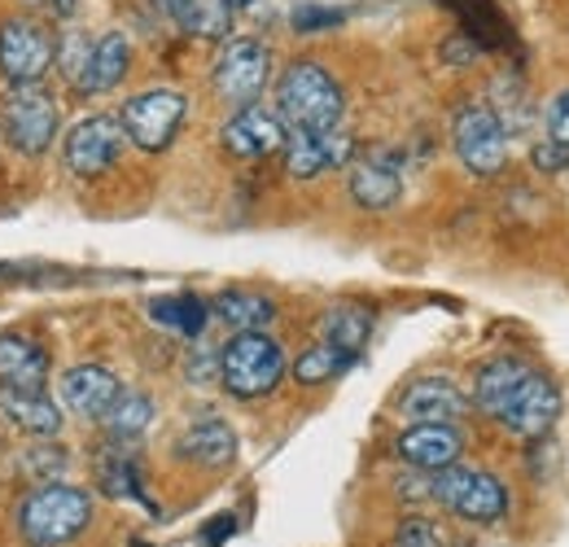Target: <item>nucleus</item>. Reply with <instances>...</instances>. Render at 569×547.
I'll list each match as a JSON object with an SVG mask.
<instances>
[{
  "label": "nucleus",
  "instance_id": "1",
  "mask_svg": "<svg viewBox=\"0 0 569 547\" xmlns=\"http://www.w3.org/2000/svg\"><path fill=\"white\" fill-rule=\"evenodd\" d=\"M473 404L517 438H543L561 416L557 386L539 368H530L521 359H508V355L478 368Z\"/></svg>",
  "mask_w": 569,
  "mask_h": 547
},
{
  "label": "nucleus",
  "instance_id": "33",
  "mask_svg": "<svg viewBox=\"0 0 569 547\" xmlns=\"http://www.w3.org/2000/svg\"><path fill=\"white\" fill-rule=\"evenodd\" d=\"M338 18H342L338 9H298V13H293V27L311 31V27H333Z\"/></svg>",
  "mask_w": 569,
  "mask_h": 547
},
{
  "label": "nucleus",
  "instance_id": "7",
  "mask_svg": "<svg viewBox=\"0 0 569 547\" xmlns=\"http://www.w3.org/2000/svg\"><path fill=\"white\" fill-rule=\"evenodd\" d=\"M184 115H189V97L180 88H144L123 106L119 123H123V137L132 140L137 149L162 153L171 140L180 137Z\"/></svg>",
  "mask_w": 569,
  "mask_h": 547
},
{
  "label": "nucleus",
  "instance_id": "11",
  "mask_svg": "<svg viewBox=\"0 0 569 547\" xmlns=\"http://www.w3.org/2000/svg\"><path fill=\"white\" fill-rule=\"evenodd\" d=\"M119 149H123V123L110 119V115H88L67 132L62 158H67V167L74 176L97 180L119 162Z\"/></svg>",
  "mask_w": 569,
  "mask_h": 547
},
{
  "label": "nucleus",
  "instance_id": "23",
  "mask_svg": "<svg viewBox=\"0 0 569 547\" xmlns=\"http://www.w3.org/2000/svg\"><path fill=\"white\" fill-rule=\"evenodd\" d=\"M372 338V311L368 307H359V302H338L333 311H325V320H320V342L338 346V350H347V355H356L368 346Z\"/></svg>",
  "mask_w": 569,
  "mask_h": 547
},
{
  "label": "nucleus",
  "instance_id": "32",
  "mask_svg": "<svg viewBox=\"0 0 569 547\" xmlns=\"http://www.w3.org/2000/svg\"><path fill=\"white\" fill-rule=\"evenodd\" d=\"M535 167L539 171H566L569 167V149H561V145H535Z\"/></svg>",
  "mask_w": 569,
  "mask_h": 547
},
{
  "label": "nucleus",
  "instance_id": "6",
  "mask_svg": "<svg viewBox=\"0 0 569 547\" xmlns=\"http://www.w3.org/2000/svg\"><path fill=\"white\" fill-rule=\"evenodd\" d=\"M58 101L40 88V83H9L4 101H0V128L9 145L27 158H40L53 149V137H58Z\"/></svg>",
  "mask_w": 569,
  "mask_h": 547
},
{
  "label": "nucleus",
  "instance_id": "26",
  "mask_svg": "<svg viewBox=\"0 0 569 547\" xmlns=\"http://www.w3.org/2000/svg\"><path fill=\"white\" fill-rule=\"evenodd\" d=\"M351 364H356V355H347V350H338V346H329V342H316L311 350H302V355L293 359L289 377H293L298 386H325V381L342 377Z\"/></svg>",
  "mask_w": 569,
  "mask_h": 547
},
{
  "label": "nucleus",
  "instance_id": "29",
  "mask_svg": "<svg viewBox=\"0 0 569 547\" xmlns=\"http://www.w3.org/2000/svg\"><path fill=\"white\" fill-rule=\"evenodd\" d=\"M88 53H92V40L88 36H62L58 40V58H53V67L62 70L71 83H79V74L88 67Z\"/></svg>",
  "mask_w": 569,
  "mask_h": 547
},
{
  "label": "nucleus",
  "instance_id": "30",
  "mask_svg": "<svg viewBox=\"0 0 569 547\" xmlns=\"http://www.w3.org/2000/svg\"><path fill=\"white\" fill-rule=\"evenodd\" d=\"M390 547H442V530H438L429 517H408V521L395 530Z\"/></svg>",
  "mask_w": 569,
  "mask_h": 547
},
{
  "label": "nucleus",
  "instance_id": "5",
  "mask_svg": "<svg viewBox=\"0 0 569 547\" xmlns=\"http://www.w3.org/2000/svg\"><path fill=\"white\" fill-rule=\"evenodd\" d=\"M429 499H438L447 513H456L460 521H473V526H499L503 513H508V486L496 474H482V469H438L429 478Z\"/></svg>",
  "mask_w": 569,
  "mask_h": 547
},
{
  "label": "nucleus",
  "instance_id": "18",
  "mask_svg": "<svg viewBox=\"0 0 569 547\" xmlns=\"http://www.w3.org/2000/svg\"><path fill=\"white\" fill-rule=\"evenodd\" d=\"M123 395L119 377L101 364H74L71 372L62 377V404L88 420H101L106 411L114 408V399Z\"/></svg>",
  "mask_w": 569,
  "mask_h": 547
},
{
  "label": "nucleus",
  "instance_id": "20",
  "mask_svg": "<svg viewBox=\"0 0 569 547\" xmlns=\"http://www.w3.org/2000/svg\"><path fill=\"white\" fill-rule=\"evenodd\" d=\"M184 460H193V465H202V469H219V465H228L232 456H237V434L223 425V420H198V425H189L184 434H180V447H176Z\"/></svg>",
  "mask_w": 569,
  "mask_h": 547
},
{
  "label": "nucleus",
  "instance_id": "8",
  "mask_svg": "<svg viewBox=\"0 0 569 547\" xmlns=\"http://www.w3.org/2000/svg\"><path fill=\"white\" fill-rule=\"evenodd\" d=\"M268 74H272V53L263 40H250V36H237L219 49L211 70L214 92L228 101V106H254L268 88Z\"/></svg>",
  "mask_w": 569,
  "mask_h": 547
},
{
  "label": "nucleus",
  "instance_id": "10",
  "mask_svg": "<svg viewBox=\"0 0 569 547\" xmlns=\"http://www.w3.org/2000/svg\"><path fill=\"white\" fill-rule=\"evenodd\" d=\"M58 58V36L36 18L0 22V74L9 83H40Z\"/></svg>",
  "mask_w": 569,
  "mask_h": 547
},
{
  "label": "nucleus",
  "instance_id": "31",
  "mask_svg": "<svg viewBox=\"0 0 569 547\" xmlns=\"http://www.w3.org/2000/svg\"><path fill=\"white\" fill-rule=\"evenodd\" d=\"M548 140L569 149V88L548 106Z\"/></svg>",
  "mask_w": 569,
  "mask_h": 547
},
{
  "label": "nucleus",
  "instance_id": "21",
  "mask_svg": "<svg viewBox=\"0 0 569 547\" xmlns=\"http://www.w3.org/2000/svg\"><path fill=\"white\" fill-rule=\"evenodd\" d=\"M158 9L189 36H202V40H219L228 36L232 27V9L223 0H158Z\"/></svg>",
  "mask_w": 569,
  "mask_h": 547
},
{
  "label": "nucleus",
  "instance_id": "16",
  "mask_svg": "<svg viewBox=\"0 0 569 547\" xmlns=\"http://www.w3.org/2000/svg\"><path fill=\"white\" fill-rule=\"evenodd\" d=\"M460 451H465V434L456 425H408L399 434V456L426 474L460 465Z\"/></svg>",
  "mask_w": 569,
  "mask_h": 547
},
{
  "label": "nucleus",
  "instance_id": "17",
  "mask_svg": "<svg viewBox=\"0 0 569 547\" xmlns=\"http://www.w3.org/2000/svg\"><path fill=\"white\" fill-rule=\"evenodd\" d=\"M399 411L412 425H456L469 411V399L447 377H421L399 395Z\"/></svg>",
  "mask_w": 569,
  "mask_h": 547
},
{
  "label": "nucleus",
  "instance_id": "19",
  "mask_svg": "<svg viewBox=\"0 0 569 547\" xmlns=\"http://www.w3.org/2000/svg\"><path fill=\"white\" fill-rule=\"evenodd\" d=\"M132 67V44L123 31H106L101 40H92V53H88V67L79 74V92L88 97H101V92H114L123 83V74Z\"/></svg>",
  "mask_w": 569,
  "mask_h": 547
},
{
  "label": "nucleus",
  "instance_id": "25",
  "mask_svg": "<svg viewBox=\"0 0 569 547\" xmlns=\"http://www.w3.org/2000/svg\"><path fill=\"white\" fill-rule=\"evenodd\" d=\"M0 408H4V416H9L18 429H27V434H58V429H62V408H58L53 399H44V390H40V395L0 390Z\"/></svg>",
  "mask_w": 569,
  "mask_h": 547
},
{
  "label": "nucleus",
  "instance_id": "34",
  "mask_svg": "<svg viewBox=\"0 0 569 547\" xmlns=\"http://www.w3.org/2000/svg\"><path fill=\"white\" fill-rule=\"evenodd\" d=\"M40 4H44L49 13H58V18H71L74 4H79V0H40Z\"/></svg>",
  "mask_w": 569,
  "mask_h": 547
},
{
  "label": "nucleus",
  "instance_id": "27",
  "mask_svg": "<svg viewBox=\"0 0 569 547\" xmlns=\"http://www.w3.org/2000/svg\"><path fill=\"white\" fill-rule=\"evenodd\" d=\"M149 416H153V399L141 395V390H123V395L114 399V408L106 411L101 420H106V429H110L114 438H137L144 425H149Z\"/></svg>",
  "mask_w": 569,
  "mask_h": 547
},
{
  "label": "nucleus",
  "instance_id": "3",
  "mask_svg": "<svg viewBox=\"0 0 569 547\" xmlns=\"http://www.w3.org/2000/svg\"><path fill=\"white\" fill-rule=\"evenodd\" d=\"M92 521V495L79 486H40L18 508V530L31 547H62Z\"/></svg>",
  "mask_w": 569,
  "mask_h": 547
},
{
  "label": "nucleus",
  "instance_id": "14",
  "mask_svg": "<svg viewBox=\"0 0 569 547\" xmlns=\"http://www.w3.org/2000/svg\"><path fill=\"white\" fill-rule=\"evenodd\" d=\"M347 167H351L347 189H351L356 206H363V210H390L403 198V167H399L395 153L368 149V153H356Z\"/></svg>",
  "mask_w": 569,
  "mask_h": 547
},
{
  "label": "nucleus",
  "instance_id": "2",
  "mask_svg": "<svg viewBox=\"0 0 569 547\" xmlns=\"http://www.w3.org/2000/svg\"><path fill=\"white\" fill-rule=\"evenodd\" d=\"M277 115H281L284 132L342 128V115H347L342 83L320 62H289L277 79Z\"/></svg>",
  "mask_w": 569,
  "mask_h": 547
},
{
  "label": "nucleus",
  "instance_id": "28",
  "mask_svg": "<svg viewBox=\"0 0 569 547\" xmlns=\"http://www.w3.org/2000/svg\"><path fill=\"white\" fill-rule=\"evenodd\" d=\"M101 478H106V490L110 495H141V474L132 460L123 456H106L101 460Z\"/></svg>",
  "mask_w": 569,
  "mask_h": 547
},
{
  "label": "nucleus",
  "instance_id": "13",
  "mask_svg": "<svg viewBox=\"0 0 569 547\" xmlns=\"http://www.w3.org/2000/svg\"><path fill=\"white\" fill-rule=\"evenodd\" d=\"M284 137H289V132H284L281 115L268 110V106H259V101L232 110V119L223 123V149H228L232 158H246V162L281 153Z\"/></svg>",
  "mask_w": 569,
  "mask_h": 547
},
{
  "label": "nucleus",
  "instance_id": "24",
  "mask_svg": "<svg viewBox=\"0 0 569 547\" xmlns=\"http://www.w3.org/2000/svg\"><path fill=\"white\" fill-rule=\"evenodd\" d=\"M149 316L162 329L180 334V338H202V329L211 320V307L202 298H193V294H171V298H153L149 302Z\"/></svg>",
  "mask_w": 569,
  "mask_h": 547
},
{
  "label": "nucleus",
  "instance_id": "35",
  "mask_svg": "<svg viewBox=\"0 0 569 547\" xmlns=\"http://www.w3.org/2000/svg\"><path fill=\"white\" fill-rule=\"evenodd\" d=\"M228 9H246V4H254V0H223Z\"/></svg>",
  "mask_w": 569,
  "mask_h": 547
},
{
  "label": "nucleus",
  "instance_id": "15",
  "mask_svg": "<svg viewBox=\"0 0 569 547\" xmlns=\"http://www.w3.org/2000/svg\"><path fill=\"white\" fill-rule=\"evenodd\" d=\"M49 381V355L27 334H0V390L40 395Z\"/></svg>",
  "mask_w": 569,
  "mask_h": 547
},
{
  "label": "nucleus",
  "instance_id": "4",
  "mask_svg": "<svg viewBox=\"0 0 569 547\" xmlns=\"http://www.w3.org/2000/svg\"><path fill=\"white\" fill-rule=\"evenodd\" d=\"M289 372L284 350L268 334H237L232 342L219 350V381L232 399H263L281 386Z\"/></svg>",
  "mask_w": 569,
  "mask_h": 547
},
{
  "label": "nucleus",
  "instance_id": "12",
  "mask_svg": "<svg viewBox=\"0 0 569 547\" xmlns=\"http://www.w3.org/2000/svg\"><path fill=\"white\" fill-rule=\"evenodd\" d=\"M284 171L293 180H316L333 167H347L356 158V140L347 128H329V132H289L284 137Z\"/></svg>",
  "mask_w": 569,
  "mask_h": 547
},
{
  "label": "nucleus",
  "instance_id": "22",
  "mask_svg": "<svg viewBox=\"0 0 569 547\" xmlns=\"http://www.w3.org/2000/svg\"><path fill=\"white\" fill-rule=\"evenodd\" d=\"M214 316H219L228 329H237V334H263V329L277 320V307H272V298H263V294L228 289V294L214 298Z\"/></svg>",
  "mask_w": 569,
  "mask_h": 547
},
{
  "label": "nucleus",
  "instance_id": "9",
  "mask_svg": "<svg viewBox=\"0 0 569 547\" xmlns=\"http://www.w3.org/2000/svg\"><path fill=\"white\" fill-rule=\"evenodd\" d=\"M451 145H456V158L465 162V171H473V176H499L508 162V132H503L496 110L482 101L456 110Z\"/></svg>",
  "mask_w": 569,
  "mask_h": 547
}]
</instances>
